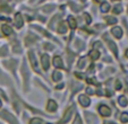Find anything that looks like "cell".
I'll return each instance as SVG.
<instances>
[{
    "label": "cell",
    "mask_w": 128,
    "mask_h": 124,
    "mask_svg": "<svg viewBox=\"0 0 128 124\" xmlns=\"http://www.w3.org/2000/svg\"><path fill=\"white\" fill-rule=\"evenodd\" d=\"M0 117H2V119H5L6 121L9 122L10 124H18L17 120L15 119V117L12 116V115L10 114L9 112H7V111H2V112L0 113Z\"/></svg>",
    "instance_id": "obj_1"
},
{
    "label": "cell",
    "mask_w": 128,
    "mask_h": 124,
    "mask_svg": "<svg viewBox=\"0 0 128 124\" xmlns=\"http://www.w3.org/2000/svg\"><path fill=\"white\" fill-rule=\"evenodd\" d=\"M74 111H75V106H72V107L68 108L67 112H66V113H65V115H64L62 120H60V121H59V124L67 123V122L70 120V117H72V113H74Z\"/></svg>",
    "instance_id": "obj_2"
},
{
    "label": "cell",
    "mask_w": 128,
    "mask_h": 124,
    "mask_svg": "<svg viewBox=\"0 0 128 124\" xmlns=\"http://www.w3.org/2000/svg\"><path fill=\"white\" fill-rule=\"evenodd\" d=\"M99 113H100L101 116L106 117V116H110V114H111V110L106 105H101V106H99Z\"/></svg>",
    "instance_id": "obj_3"
},
{
    "label": "cell",
    "mask_w": 128,
    "mask_h": 124,
    "mask_svg": "<svg viewBox=\"0 0 128 124\" xmlns=\"http://www.w3.org/2000/svg\"><path fill=\"white\" fill-rule=\"evenodd\" d=\"M57 107H58L57 103L52 99H50L48 102V104H46V111H48V112H56Z\"/></svg>",
    "instance_id": "obj_4"
},
{
    "label": "cell",
    "mask_w": 128,
    "mask_h": 124,
    "mask_svg": "<svg viewBox=\"0 0 128 124\" xmlns=\"http://www.w3.org/2000/svg\"><path fill=\"white\" fill-rule=\"evenodd\" d=\"M28 58H30V60H31V63H32V65H33V69L35 70V71H39V67H38V62H36L35 55H34V53L32 52V51L28 52Z\"/></svg>",
    "instance_id": "obj_5"
},
{
    "label": "cell",
    "mask_w": 128,
    "mask_h": 124,
    "mask_svg": "<svg viewBox=\"0 0 128 124\" xmlns=\"http://www.w3.org/2000/svg\"><path fill=\"white\" fill-rule=\"evenodd\" d=\"M80 104L83 107H87V106H90V104H91V100H90V98L87 97V96L82 95V96H80Z\"/></svg>",
    "instance_id": "obj_6"
},
{
    "label": "cell",
    "mask_w": 128,
    "mask_h": 124,
    "mask_svg": "<svg viewBox=\"0 0 128 124\" xmlns=\"http://www.w3.org/2000/svg\"><path fill=\"white\" fill-rule=\"evenodd\" d=\"M23 24H24V22H23L22 15L16 14V16H15V26H16L17 28H20V27L23 26Z\"/></svg>",
    "instance_id": "obj_7"
},
{
    "label": "cell",
    "mask_w": 128,
    "mask_h": 124,
    "mask_svg": "<svg viewBox=\"0 0 128 124\" xmlns=\"http://www.w3.org/2000/svg\"><path fill=\"white\" fill-rule=\"evenodd\" d=\"M104 40L106 41V43H108L109 48L111 49V51H112V52H114V54H117V46H116V44H114L111 40H109V38H108V36H106V35H104Z\"/></svg>",
    "instance_id": "obj_8"
},
{
    "label": "cell",
    "mask_w": 128,
    "mask_h": 124,
    "mask_svg": "<svg viewBox=\"0 0 128 124\" xmlns=\"http://www.w3.org/2000/svg\"><path fill=\"white\" fill-rule=\"evenodd\" d=\"M41 61H42L43 69L44 70H48L49 69V65H50V63H49V55L43 54V55H42V58H41Z\"/></svg>",
    "instance_id": "obj_9"
},
{
    "label": "cell",
    "mask_w": 128,
    "mask_h": 124,
    "mask_svg": "<svg viewBox=\"0 0 128 124\" xmlns=\"http://www.w3.org/2000/svg\"><path fill=\"white\" fill-rule=\"evenodd\" d=\"M53 65L56 68H64V64H62V60H61V58L60 57H54L53 58Z\"/></svg>",
    "instance_id": "obj_10"
},
{
    "label": "cell",
    "mask_w": 128,
    "mask_h": 124,
    "mask_svg": "<svg viewBox=\"0 0 128 124\" xmlns=\"http://www.w3.org/2000/svg\"><path fill=\"white\" fill-rule=\"evenodd\" d=\"M111 33L114 36H116L117 38H120L121 36H122V31H121V28H119V27H114V28L111 29Z\"/></svg>",
    "instance_id": "obj_11"
},
{
    "label": "cell",
    "mask_w": 128,
    "mask_h": 124,
    "mask_svg": "<svg viewBox=\"0 0 128 124\" xmlns=\"http://www.w3.org/2000/svg\"><path fill=\"white\" fill-rule=\"evenodd\" d=\"M1 32H2L4 35L8 36L12 34V28H10V26H8V25H2V26H1Z\"/></svg>",
    "instance_id": "obj_12"
},
{
    "label": "cell",
    "mask_w": 128,
    "mask_h": 124,
    "mask_svg": "<svg viewBox=\"0 0 128 124\" xmlns=\"http://www.w3.org/2000/svg\"><path fill=\"white\" fill-rule=\"evenodd\" d=\"M59 18H60V15H56V16L52 18V20H51V23L49 24V28H51V29H56L54 28V25L58 23V20H59Z\"/></svg>",
    "instance_id": "obj_13"
},
{
    "label": "cell",
    "mask_w": 128,
    "mask_h": 124,
    "mask_svg": "<svg viewBox=\"0 0 128 124\" xmlns=\"http://www.w3.org/2000/svg\"><path fill=\"white\" fill-rule=\"evenodd\" d=\"M58 33H60V34H65L66 32H67V25H66V23L65 22H61L60 23V25L58 26Z\"/></svg>",
    "instance_id": "obj_14"
},
{
    "label": "cell",
    "mask_w": 128,
    "mask_h": 124,
    "mask_svg": "<svg viewBox=\"0 0 128 124\" xmlns=\"http://www.w3.org/2000/svg\"><path fill=\"white\" fill-rule=\"evenodd\" d=\"M118 103H119V105L122 106V107H126V106L128 105V100L125 96H120V97L118 98Z\"/></svg>",
    "instance_id": "obj_15"
},
{
    "label": "cell",
    "mask_w": 128,
    "mask_h": 124,
    "mask_svg": "<svg viewBox=\"0 0 128 124\" xmlns=\"http://www.w3.org/2000/svg\"><path fill=\"white\" fill-rule=\"evenodd\" d=\"M68 23H69V26L70 28H76V26H77V23H76V19L74 18V17H68Z\"/></svg>",
    "instance_id": "obj_16"
},
{
    "label": "cell",
    "mask_w": 128,
    "mask_h": 124,
    "mask_svg": "<svg viewBox=\"0 0 128 124\" xmlns=\"http://www.w3.org/2000/svg\"><path fill=\"white\" fill-rule=\"evenodd\" d=\"M86 63H87V58L86 57L82 58V59L80 60V62H78V68H80V69H84V68L86 67Z\"/></svg>",
    "instance_id": "obj_17"
},
{
    "label": "cell",
    "mask_w": 128,
    "mask_h": 124,
    "mask_svg": "<svg viewBox=\"0 0 128 124\" xmlns=\"http://www.w3.org/2000/svg\"><path fill=\"white\" fill-rule=\"evenodd\" d=\"M90 57H91L92 60H98L100 58V52L96 50H93V51H91V53H90Z\"/></svg>",
    "instance_id": "obj_18"
},
{
    "label": "cell",
    "mask_w": 128,
    "mask_h": 124,
    "mask_svg": "<svg viewBox=\"0 0 128 124\" xmlns=\"http://www.w3.org/2000/svg\"><path fill=\"white\" fill-rule=\"evenodd\" d=\"M61 77H62V74H61V72H59V71H54L52 74V79L54 81H59L61 79Z\"/></svg>",
    "instance_id": "obj_19"
},
{
    "label": "cell",
    "mask_w": 128,
    "mask_h": 124,
    "mask_svg": "<svg viewBox=\"0 0 128 124\" xmlns=\"http://www.w3.org/2000/svg\"><path fill=\"white\" fill-rule=\"evenodd\" d=\"M110 10V5H109L108 2H103L101 5V11L102 12H106Z\"/></svg>",
    "instance_id": "obj_20"
},
{
    "label": "cell",
    "mask_w": 128,
    "mask_h": 124,
    "mask_svg": "<svg viewBox=\"0 0 128 124\" xmlns=\"http://www.w3.org/2000/svg\"><path fill=\"white\" fill-rule=\"evenodd\" d=\"M120 121L122 123H127L128 122V113H122L120 116Z\"/></svg>",
    "instance_id": "obj_21"
},
{
    "label": "cell",
    "mask_w": 128,
    "mask_h": 124,
    "mask_svg": "<svg viewBox=\"0 0 128 124\" xmlns=\"http://www.w3.org/2000/svg\"><path fill=\"white\" fill-rule=\"evenodd\" d=\"M106 22H108V24H110V25H114L117 23V19L114 17H106Z\"/></svg>",
    "instance_id": "obj_22"
},
{
    "label": "cell",
    "mask_w": 128,
    "mask_h": 124,
    "mask_svg": "<svg viewBox=\"0 0 128 124\" xmlns=\"http://www.w3.org/2000/svg\"><path fill=\"white\" fill-rule=\"evenodd\" d=\"M0 10H1V12H7V14L12 11L10 7H8V6H1V7H0Z\"/></svg>",
    "instance_id": "obj_23"
},
{
    "label": "cell",
    "mask_w": 128,
    "mask_h": 124,
    "mask_svg": "<svg viewBox=\"0 0 128 124\" xmlns=\"http://www.w3.org/2000/svg\"><path fill=\"white\" fill-rule=\"evenodd\" d=\"M7 53H8V48L7 46H2V49L0 50V55L5 57V55H7Z\"/></svg>",
    "instance_id": "obj_24"
},
{
    "label": "cell",
    "mask_w": 128,
    "mask_h": 124,
    "mask_svg": "<svg viewBox=\"0 0 128 124\" xmlns=\"http://www.w3.org/2000/svg\"><path fill=\"white\" fill-rule=\"evenodd\" d=\"M41 123H42L41 119H32L30 121V124H41Z\"/></svg>",
    "instance_id": "obj_25"
},
{
    "label": "cell",
    "mask_w": 128,
    "mask_h": 124,
    "mask_svg": "<svg viewBox=\"0 0 128 124\" xmlns=\"http://www.w3.org/2000/svg\"><path fill=\"white\" fill-rule=\"evenodd\" d=\"M72 124H83L82 119H80V115H76V117H75V120H74V123Z\"/></svg>",
    "instance_id": "obj_26"
},
{
    "label": "cell",
    "mask_w": 128,
    "mask_h": 124,
    "mask_svg": "<svg viewBox=\"0 0 128 124\" xmlns=\"http://www.w3.org/2000/svg\"><path fill=\"white\" fill-rule=\"evenodd\" d=\"M114 14H120L121 12V6H116L114 8Z\"/></svg>",
    "instance_id": "obj_27"
},
{
    "label": "cell",
    "mask_w": 128,
    "mask_h": 124,
    "mask_svg": "<svg viewBox=\"0 0 128 124\" xmlns=\"http://www.w3.org/2000/svg\"><path fill=\"white\" fill-rule=\"evenodd\" d=\"M83 16H84V18H85V20H86L87 24H90V23H91V17H90V15L88 14H83Z\"/></svg>",
    "instance_id": "obj_28"
},
{
    "label": "cell",
    "mask_w": 128,
    "mask_h": 124,
    "mask_svg": "<svg viewBox=\"0 0 128 124\" xmlns=\"http://www.w3.org/2000/svg\"><path fill=\"white\" fill-rule=\"evenodd\" d=\"M54 8V6H46V7H44V11L46 12H50L51 9H53Z\"/></svg>",
    "instance_id": "obj_29"
},
{
    "label": "cell",
    "mask_w": 128,
    "mask_h": 124,
    "mask_svg": "<svg viewBox=\"0 0 128 124\" xmlns=\"http://www.w3.org/2000/svg\"><path fill=\"white\" fill-rule=\"evenodd\" d=\"M86 91H87V94H90V95H93V94H94V89L91 88V87H88V88L86 89Z\"/></svg>",
    "instance_id": "obj_30"
},
{
    "label": "cell",
    "mask_w": 128,
    "mask_h": 124,
    "mask_svg": "<svg viewBox=\"0 0 128 124\" xmlns=\"http://www.w3.org/2000/svg\"><path fill=\"white\" fill-rule=\"evenodd\" d=\"M70 6H72V9H75V11H78V10L80 9V8L78 7L77 5H75V3H72V5H70Z\"/></svg>",
    "instance_id": "obj_31"
},
{
    "label": "cell",
    "mask_w": 128,
    "mask_h": 124,
    "mask_svg": "<svg viewBox=\"0 0 128 124\" xmlns=\"http://www.w3.org/2000/svg\"><path fill=\"white\" fill-rule=\"evenodd\" d=\"M87 81H88V84H92V85H96V80L95 79H87Z\"/></svg>",
    "instance_id": "obj_32"
},
{
    "label": "cell",
    "mask_w": 128,
    "mask_h": 124,
    "mask_svg": "<svg viewBox=\"0 0 128 124\" xmlns=\"http://www.w3.org/2000/svg\"><path fill=\"white\" fill-rule=\"evenodd\" d=\"M121 88V84H120V81H117V82H116V89H117V90H119V89H120Z\"/></svg>",
    "instance_id": "obj_33"
},
{
    "label": "cell",
    "mask_w": 128,
    "mask_h": 124,
    "mask_svg": "<svg viewBox=\"0 0 128 124\" xmlns=\"http://www.w3.org/2000/svg\"><path fill=\"white\" fill-rule=\"evenodd\" d=\"M64 87V84H61V85H59V86H57V89H60V88H62Z\"/></svg>",
    "instance_id": "obj_34"
},
{
    "label": "cell",
    "mask_w": 128,
    "mask_h": 124,
    "mask_svg": "<svg viewBox=\"0 0 128 124\" xmlns=\"http://www.w3.org/2000/svg\"><path fill=\"white\" fill-rule=\"evenodd\" d=\"M126 57H127V58H128V50H127V51H126Z\"/></svg>",
    "instance_id": "obj_35"
},
{
    "label": "cell",
    "mask_w": 128,
    "mask_h": 124,
    "mask_svg": "<svg viewBox=\"0 0 128 124\" xmlns=\"http://www.w3.org/2000/svg\"><path fill=\"white\" fill-rule=\"evenodd\" d=\"M1 1H4V2H7V1H9V0H1Z\"/></svg>",
    "instance_id": "obj_36"
},
{
    "label": "cell",
    "mask_w": 128,
    "mask_h": 124,
    "mask_svg": "<svg viewBox=\"0 0 128 124\" xmlns=\"http://www.w3.org/2000/svg\"><path fill=\"white\" fill-rule=\"evenodd\" d=\"M1 105H2V103H1V99H0V107H1Z\"/></svg>",
    "instance_id": "obj_37"
},
{
    "label": "cell",
    "mask_w": 128,
    "mask_h": 124,
    "mask_svg": "<svg viewBox=\"0 0 128 124\" xmlns=\"http://www.w3.org/2000/svg\"><path fill=\"white\" fill-rule=\"evenodd\" d=\"M34 1H35V0H31V2H34Z\"/></svg>",
    "instance_id": "obj_38"
},
{
    "label": "cell",
    "mask_w": 128,
    "mask_h": 124,
    "mask_svg": "<svg viewBox=\"0 0 128 124\" xmlns=\"http://www.w3.org/2000/svg\"><path fill=\"white\" fill-rule=\"evenodd\" d=\"M95 1H101V0H95Z\"/></svg>",
    "instance_id": "obj_39"
},
{
    "label": "cell",
    "mask_w": 128,
    "mask_h": 124,
    "mask_svg": "<svg viewBox=\"0 0 128 124\" xmlns=\"http://www.w3.org/2000/svg\"><path fill=\"white\" fill-rule=\"evenodd\" d=\"M83 1H86V0H83Z\"/></svg>",
    "instance_id": "obj_40"
}]
</instances>
